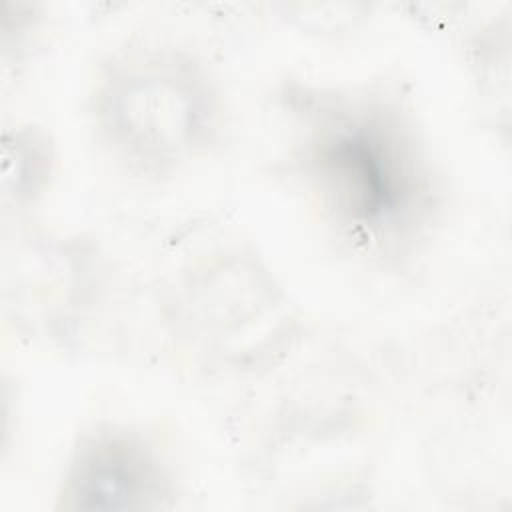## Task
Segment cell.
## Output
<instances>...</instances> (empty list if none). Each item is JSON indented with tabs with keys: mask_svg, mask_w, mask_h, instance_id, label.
<instances>
[{
	"mask_svg": "<svg viewBox=\"0 0 512 512\" xmlns=\"http://www.w3.org/2000/svg\"><path fill=\"white\" fill-rule=\"evenodd\" d=\"M98 118L114 152L144 172H162L208 142L212 94L196 68L148 56L120 66L102 86Z\"/></svg>",
	"mask_w": 512,
	"mask_h": 512,
	"instance_id": "2",
	"label": "cell"
},
{
	"mask_svg": "<svg viewBox=\"0 0 512 512\" xmlns=\"http://www.w3.org/2000/svg\"><path fill=\"white\" fill-rule=\"evenodd\" d=\"M170 480L158 452L136 432L98 428L80 438L72 452L64 498L80 510L160 508Z\"/></svg>",
	"mask_w": 512,
	"mask_h": 512,
	"instance_id": "3",
	"label": "cell"
},
{
	"mask_svg": "<svg viewBox=\"0 0 512 512\" xmlns=\"http://www.w3.org/2000/svg\"><path fill=\"white\" fill-rule=\"evenodd\" d=\"M324 200L362 240L404 230L424 198V176L408 134L372 106H344L320 118L304 146Z\"/></svg>",
	"mask_w": 512,
	"mask_h": 512,
	"instance_id": "1",
	"label": "cell"
}]
</instances>
